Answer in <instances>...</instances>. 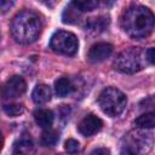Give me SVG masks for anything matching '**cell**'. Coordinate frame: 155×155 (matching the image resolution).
<instances>
[{
  "label": "cell",
  "mask_w": 155,
  "mask_h": 155,
  "mask_svg": "<svg viewBox=\"0 0 155 155\" xmlns=\"http://www.w3.org/2000/svg\"><path fill=\"white\" fill-rule=\"evenodd\" d=\"M143 62H142V53L137 48H127L119 53L114 62V67L120 73L125 74H132L142 69Z\"/></svg>",
  "instance_id": "cell-5"
},
{
  "label": "cell",
  "mask_w": 155,
  "mask_h": 155,
  "mask_svg": "<svg viewBox=\"0 0 155 155\" xmlns=\"http://www.w3.org/2000/svg\"><path fill=\"white\" fill-rule=\"evenodd\" d=\"M145 58L150 64L155 65V47H150L145 52Z\"/></svg>",
  "instance_id": "cell-20"
},
{
  "label": "cell",
  "mask_w": 155,
  "mask_h": 155,
  "mask_svg": "<svg viewBox=\"0 0 155 155\" xmlns=\"http://www.w3.org/2000/svg\"><path fill=\"white\" fill-rule=\"evenodd\" d=\"M12 5H13V2H11V1H6V0H1V2H0V7H1L2 12H5L6 10H8Z\"/></svg>",
  "instance_id": "cell-22"
},
{
  "label": "cell",
  "mask_w": 155,
  "mask_h": 155,
  "mask_svg": "<svg viewBox=\"0 0 155 155\" xmlns=\"http://www.w3.org/2000/svg\"><path fill=\"white\" fill-rule=\"evenodd\" d=\"M6 115L8 116H18L21 114H23L24 111V107L23 104H19V103H8V104H4L2 107Z\"/></svg>",
  "instance_id": "cell-16"
},
{
  "label": "cell",
  "mask_w": 155,
  "mask_h": 155,
  "mask_svg": "<svg viewBox=\"0 0 155 155\" xmlns=\"http://www.w3.org/2000/svg\"><path fill=\"white\" fill-rule=\"evenodd\" d=\"M111 53H113V45H110L108 42H98V44H94L90 48L88 59L93 63L103 62L104 59L110 57Z\"/></svg>",
  "instance_id": "cell-8"
},
{
  "label": "cell",
  "mask_w": 155,
  "mask_h": 155,
  "mask_svg": "<svg viewBox=\"0 0 155 155\" xmlns=\"http://www.w3.org/2000/svg\"><path fill=\"white\" fill-rule=\"evenodd\" d=\"M71 5L78 10V11H92L93 8H96L98 6V1H93V0H88V1H73Z\"/></svg>",
  "instance_id": "cell-17"
},
{
  "label": "cell",
  "mask_w": 155,
  "mask_h": 155,
  "mask_svg": "<svg viewBox=\"0 0 155 155\" xmlns=\"http://www.w3.org/2000/svg\"><path fill=\"white\" fill-rule=\"evenodd\" d=\"M103 126V121L93 115V114H88L86 115L78 125V130L79 132L85 136V137H90V136H93L94 133H97Z\"/></svg>",
  "instance_id": "cell-7"
},
{
  "label": "cell",
  "mask_w": 155,
  "mask_h": 155,
  "mask_svg": "<svg viewBox=\"0 0 155 155\" xmlns=\"http://www.w3.org/2000/svg\"><path fill=\"white\" fill-rule=\"evenodd\" d=\"M122 29L133 39L147 38L155 28V16L145 6L132 5L121 17Z\"/></svg>",
  "instance_id": "cell-1"
},
{
  "label": "cell",
  "mask_w": 155,
  "mask_h": 155,
  "mask_svg": "<svg viewBox=\"0 0 155 155\" xmlns=\"http://www.w3.org/2000/svg\"><path fill=\"white\" fill-rule=\"evenodd\" d=\"M50 47L57 53L73 56L78 52L79 41L75 34L67 30H58L51 38Z\"/></svg>",
  "instance_id": "cell-4"
},
{
  "label": "cell",
  "mask_w": 155,
  "mask_h": 155,
  "mask_svg": "<svg viewBox=\"0 0 155 155\" xmlns=\"http://www.w3.org/2000/svg\"><path fill=\"white\" fill-rule=\"evenodd\" d=\"M64 149L67 153L69 154H76L79 150H80V144L78 140L73 139V138H69L68 140H65L64 143Z\"/></svg>",
  "instance_id": "cell-19"
},
{
  "label": "cell",
  "mask_w": 155,
  "mask_h": 155,
  "mask_svg": "<svg viewBox=\"0 0 155 155\" xmlns=\"http://www.w3.org/2000/svg\"><path fill=\"white\" fill-rule=\"evenodd\" d=\"M98 104L104 114L115 117L126 108L127 98L120 90L115 87H107L99 93Z\"/></svg>",
  "instance_id": "cell-3"
},
{
  "label": "cell",
  "mask_w": 155,
  "mask_h": 155,
  "mask_svg": "<svg viewBox=\"0 0 155 155\" xmlns=\"http://www.w3.org/2000/svg\"><path fill=\"white\" fill-rule=\"evenodd\" d=\"M110 151L107 149V148H96L94 150H92V153L90 155H109Z\"/></svg>",
  "instance_id": "cell-21"
},
{
  "label": "cell",
  "mask_w": 155,
  "mask_h": 155,
  "mask_svg": "<svg viewBox=\"0 0 155 155\" xmlns=\"http://www.w3.org/2000/svg\"><path fill=\"white\" fill-rule=\"evenodd\" d=\"M58 139H59V137H58L57 131H54L52 128L45 130L41 134V144L44 147H54L57 144Z\"/></svg>",
  "instance_id": "cell-15"
},
{
  "label": "cell",
  "mask_w": 155,
  "mask_h": 155,
  "mask_svg": "<svg viewBox=\"0 0 155 155\" xmlns=\"http://www.w3.org/2000/svg\"><path fill=\"white\" fill-rule=\"evenodd\" d=\"M34 120L41 128L48 130L53 124V113L48 109H36L34 111Z\"/></svg>",
  "instance_id": "cell-11"
},
{
  "label": "cell",
  "mask_w": 155,
  "mask_h": 155,
  "mask_svg": "<svg viewBox=\"0 0 155 155\" xmlns=\"http://www.w3.org/2000/svg\"><path fill=\"white\" fill-rule=\"evenodd\" d=\"M54 91L58 97H67L73 91V85L68 78H59L54 82Z\"/></svg>",
  "instance_id": "cell-13"
},
{
  "label": "cell",
  "mask_w": 155,
  "mask_h": 155,
  "mask_svg": "<svg viewBox=\"0 0 155 155\" xmlns=\"http://www.w3.org/2000/svg\"><path fill=\"white\" fill-rule=\"evenodd\" d=\"M13 155H35V147L30 137L23 136L15 142Z\"/></svg>",
  "instance_id": "cell-9"
},
{
  "label": "cell",
  "mask_w": 155,
  "mask_h": 155,
  "mask_svg": "<svg viewBox=\"0 0 155 155\" xmlns=\"http://www.w3.org/2000/svg\"><path fill=\"white\" fill-rule=\"evenodd\" d=\"M41 28L40 17L33 11L24 10L15 16L11 24V33L17 42L31 44L39 38Z\"/></svg>",
  "instance_id": "cell-2"
},
{
  "label": "cell",
  "mask_w": 155,
  "mask_h": 155,
  "mask_svg": "<svg viewBox=\"0 0 155 155\" xmlns=\"http://www.w3.org/2000/svg\"><path fill=\"white\" fill-rule=\"evenodd\" d=\"M140 136L139 133H136L132 137H127L126 144L122 145L121 149V155H139L140 149H142V142H140Z\"/></svg>",
  "instance_id": "cell-10"
},
{
  "label": "cell",
  "mask_w": 155,
  "mask_h": 155,
  "mask_svg": "<svg viewBox=\"0 0 155 155\" xmlns=\"http://www.w3.org/2000/svg\"><path fill=\"white\" fill-rule=\"evenodd\" d=\"M78 19V10L70 4L63 12V22L64 23H74Z\"/></svg>",
  "instance_id": "cell-18"
},
{
  "label": "cell",
  "mask_w": 155,
  "mask_h": 155,
  "mask_svg": "<svg viewBox=\"0 0 155 155\" xmlns=\"http://www.w3.org/2000/svg\"><path fill=\"white\" fill-rule=\"evenodd\" d=\"M52 97V91L47 85L39 84L35 86L31 93V98L36 104H44L47 103Z\"/></svg>",
  "instance_id": "cell-12"
},
{
  "label": "cell",
  "mask_w": 155,
  "mask_h": 155,
  "mask_svg": "<svg viewBox=\"0 0 155 155\" xmlns=\"http://www.w3.org/2000/svg\"><path fill=\"white\" fill-rule=\"evenodd\" d=\"M27 90V84L24 79L19 75L11 76L2 87V97L5 99H15L21 97Z\"/></svg>",
  "instance_id": "cell-6"
},
{
  "label": "cell",
  "mask_w": 155,
  "mask_h": 155,
  "mask_svg": "<svg viewBox=\"0 0 155 155\" xmlns=\"http://www.w3.org/2000/svg\"><path fill=\"white\" fill-rule=\"evenodd\" d=\"M136 126L139 128H154L155 127V111H148L139 115L136 119Z\"/></svg>",
  "instance_id": "cell-14"
}]
</instances>
